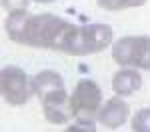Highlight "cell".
I'll return each instance as SVG.
<instances>
[{"label": "cell", "instance_id": "5b68a950", "mask_svg": "<svg viewBox=\"0 0 150 132\" xmlns=\"http://www.w3.org/2000/svg\"><path fill=\"white\" fill-rule=\"evenodd\" d=\"M70 108H72V120H86V122H98V110L104 102L102 88L92 78H80L74 84V90L70 94Z\"/></svg>", "mask_w": 150, "mask_h": 132}, {"label": "cell", "instance_id": "277c9868", "mask_svg": "<svg viewBox=\"0 0 150 132\" xmlns=\"http://www.w3.org/2000/svg\"><path fill=\"white\" fill-rule=\"evenodd\" d=\"M0 94L8 106H26L32 98H36L34 80L24 68L8 64L0 72Z\"/></svg>", "mask_w": 150, "mask_h": 132}, {"label": "cell", "instance_id": "ba28073f", "mask_svg": "<svg viewBox=\"0 0 150 132\" xmlns=\"http://www.w3.org/2000/svg\"><path fill=\"white\" fill-rule=\"evenodd\" d=\"M112 92L118 96H132L142 88V70L138 68H130V66H120L112 74Z\"/></svg>", "mask_w": 150, "mask_h": 132}, {"label": "cell", "instance_id": "3957f363", "mask_svg": "<svg viewBox=\"0 0 150 132\" xmlns=\"http://www.w3.org/2000/svg\"><path fill=\"white\" fill-rule=\"evenodd\" d=\"M110 54L118 66H130L150 72V34H126L116 38Z\"/></svg>", "mask_w": 150, "mask_h": 132}, {"label": "cell", "instance_id": "7c38bea8", "mask_svg": "<svg viewBox=\"0 0 150 132\" xmlns=\"http://www.w3.org/2000/svg\"><path fill=\"white\" fill-rule=\"evenodd\" d=\"M96 6L106 12H122L126 8H134L132 0H96Z\"/></svg>", "mask_w": 150, "mask_h": 132}, {"label": "cell", "instance_id": "4fadbf2b", "mask_svg": "<svg viewBox=\"0 0 150 132\" xmlns=\"http://www.w3.org/2000/svg\"><path fill=\"white\" fill-rule=\"evenodd\" d=\"M98 122H86V120H72L66 124V132H96Z\"/></svg>", "mask_w": 150, "mask_h": 132}, {"label": "cell", "instance_id": "5bb4252c", "mask_svg": "<svg viewBox=\"0 0 150 132\" xmlns=\"http://www.w3.org/2000/svg\"><path fill=\"white\" fill-rule=\"evenodd\" d=\"M2 8L6 12H14V10H28L32 0H0Z\"/></svg>", "mask_w": 150, "mask_h": 132}, {"label": "cell", "instance_id": "30bf717a", "mask_svg": "<svg viewBox=\"0 0 150 132\" xmlns=\"http://www.w3.org/2000/svg\"><path fill=\"white\" fill-rule=\"evenodd\" d=\"M42 112H44L46 122L56 124V126H66V124L72 122V118H74L72 108H70V102H60V104H42Z\"/></svg>", "mask_w": 150, "mask_h": 132}, {"label": "cell", "instance_id": "9a60e30c", "mask_svg": "<svg viewBox=\"0 0 150 132\" xmlns=\"http://www.w3.org/2000/svg\"><path fill=\"white\" fill-rule=\"evenodd\" d=\"M32 2H36V4H54L56 0H32Z\"/></svg>", "mask_w": 150, "mask_h": 132}, {"label": "cell", "instance_id": "6da1fadb", "mask_svg": "<svg viewBox=\"0 0 150 132\" xmlns=\"http://www.w3.org/2000/svg\"><path fill=\"white\" fill-rule=\"evenodd\" d=\"M114 42V30L110 24L90 22V24H74L70 26L66 40L60 48L62 54L68 56H90L100 54Z\"/></svg>", "mask_w": 150, "mask_h": 132}, {"label": "cell", "instance_id": "8fae6325", "mask_svg": "<svg viewBox=\"0 0 150 132\" xmlns=\"http://www.w3.org/2000/svg\"><path fill=\"white\" fill-rule=\"evenodd\" d=\"M130 130L132 132H150V106L140 108L130 116Z\"/></svg>", "mask_w": 150, "mask_h": 132}, {"label": "cell", "instance_id": "7a4b0ae2", "mask_svg": "<svg viewBox=\"0 0 150 132\" xmlns=\"http://www.w3.org/2000/svg\"><path fill=\"white\" fill-rule=\"evenodd\" d=\"M72 22L66 18H60L56 14L42 12V14H30L24 46L32 48H46V50H58L64 44Z\"/></svg>", "mask_w": 150, "mask_h": 132}, {"label": "cell", "instance_id": "9c48e42d", "mask_svg": "<svg viewBox=\"0 0 150 132\" xmlns=\"http://www.w3.org/2000/svg\"><path fill=\"white\" fill-rule=\"evenodd\" d=\"M28 20H30V12H28V10L8 12V14H6V18H4V34L8 36L12 42L22 44V46H24Z\"/></svg>", "mask_w": 150, "mask_h": 132}, {"label": "cell", "instance_id": "8992f818", "mask_svg": "<svg viewBox=\"0 0 150 132\" xmlns=\"http://www.w3.org/2000/svg\"><path fill=\"white\" fill-rule=\"evenodd\" d=\"M32 80H34V94L40 100V104H60L70 100V94L60 72L46 68L36 72Z\"/></svg>", "mask_w": 150, "mask_h": 132}, {"label": "cell", "instance_id": "52a82bcc", "mask_svg": "<svg viewBox=\"0 0 150 132\" xmlns=\"http://www.w3.org/2000/svg\"><path fill=\"white\" fill-rule=\"evenodd\" d=\"M98 124L106 130H118L130 120V106L124 100V96L114 94L112 98L104 100L100 110H98Z\"/></svg>", "mask_w": 150, "mask_h": 132}]
</instances>
